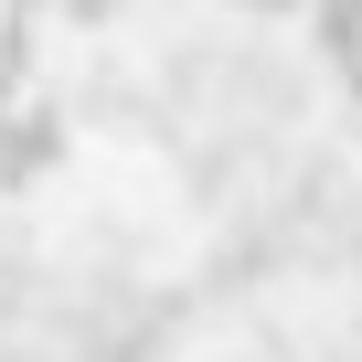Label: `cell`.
I'll use <instances>...</instances> for the list:
<instances>
[{
    "instance_id": "3",
    "label": "cell",
    "mask_w": 362,
    "mask_h": 362,
    "mask_svg": "<svg viewBox=\"0 0 362 362\" xmlns=\"http://www.w3.org/2000/svg\"><path fill=\"white\" fill-rule=\"evenodd\" d=\"M22 64H33V43H22V22H0V107H11V86H22Z\"/></svg>"
},
{
    "instance_id": "5",
    "label": "cell",
    "mask_w": 362,
    "mask_h": 362,
    "mask_svg": "<svg viewBox=\"0 0 362 362\" xmlns=\"http://www.w3.org/2000/svg\"><path fill=\"white\" fill-rule=\"evenodd\" d=\"M245 11H298V0H245Z\"/></svg>"
},
{
    "instance_id": "2",
    "label": "cell",
    "mask_w": 362,
    "mask_h": 362,
    "mask_svg": "<svg viewBox=\"0 0 362 362\" xmlns=\"http://www.w3.org/2000/svg\"><path fill=\"white\" fill-rule=\"evenodd\" d=\"M309 33H320L330 64H351L362 54V0H309Z\"/></svg>"
},
{
    "instance_id": "6",
    "label": "cell",
    "mask_w": 362,
    "mask_h": 362,
    "mask_svg": "<svg viewBox=\"0 0 362 362\" xmlns=\"http://www.w3.org/2000/svg\"><path fill=\"white\" fill-rule=\"evenodd\" d=\"M341 75H351V96H362V54H351V64H341Z\"/></svg>"
},
{
    "instance_id": "1",
    "label": "cell",
    "mask_w": 362,
    "mask_h": 362,
    "mask_svg": "<svg viewBox=\"0 0 362 362\" xmlns=\"http://www.w3.org/2000/svg\"><path fill=\"white\" fill-rule=\"evenodd\" d=\"M54 160H64V117H54V107L0 117V181H43Z\"/></svg>"
},
{
    "instance_id": "4",
    "label": "cell",
    "mask_w": 362,
    "mask_h": 362,
    "mask_svg": "<svg viewBox=\"0 0 362 362\" xmlns=\"http://www.w3.org/2000/svg\"><path fill=\"white\" fill-rule=\"evenodd\" d=\"M64 11H75V22H107V11H117V0H64Z\"/></svg>"
}]
</instances>
